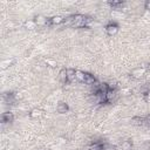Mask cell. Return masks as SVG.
<instances>
[{
    "mask_svg": "<svg viewBox=\"0 0 150 150\" xmlns=\"http://www.w3.org/2000/svg\"><path fill=\"white\" fill-rule=\"evenodd\" d=\"M74 23V15H68L64 18V21H63V26L64 27H71Z\"/></svg>",
    "mask_w": 150,
    "mask_h": 150,
    "instance_id": "cell-17",
    "label": "cell"
},
{
    "mask_svg": "<svg viewBox=\"0 0 150 150\" xmlns=\"http://www.w3.org/2000/svg\"><path fill=\"white\" fill-rule=\"evenodd\" d=\"M127 14L123 13L122 11H117V9H114L111 11V18L112 19H117V20H122V19H125Z\"/></svg>",
    "mask_w": 150,
    "mask_h": 150,
    "instance_id": "cell-12",
    "label": "cell"
},
{
    "mask_svg": "<svg viewBox=\"0 0 150 150\" xmlns=\"http://www.w3.org/2000/svg\"><path fill=\"white\" fill-rule=\"evenodd\" d=\"M43 62H45V64H47V66L50 67V68H56V67H57V62H56V60H54V59L47 57V59L43 60Z\"/></svg>",
    "mask_w": 150,
    "mask_h": 150,
    "instance_id": "cell-18",
    "label": "cell"
},
{
    "mask_svg": "<svg viewBox=\"0 0 150 150\" xmlns=\"http://www.w3.org/2000/svg\"><path fill=\"white\" fill-rule=\"evenodd\" d=\"M104 145L105 143H102V142H93L88 146V150H104Z\"/></svg>",
    "mask_w": 150,
    "mask_h": 150,
    "instance_id": "cell-11",
    "label": "cell"
},
{
    "mask_svg": "<svg viewBox=\"0 0 150 150\" xmlns=\"http://www.w3.org/2000/svg\"><path fill=\"white\" fill-rule=\"evenodd\" d=\"M75 80H76L75 69H73V68H67V82H68V83H73Z\"/></svg>",
    "mask_w": 150,
    "mask_h": 150,
    "instance_id": "cell-9",
    "label": "cell"
},
{
    "mask_svg": "<svg viewBox=\"0 0 150 150\" xmlns=\"http://www.w3.org/2000/svg\"><path fill=\"white\" fill-rule=\"evenodd\" d=\"M96 77L94 75H91L90 73H86V76H84V84H88V86H93L95 82H96Z\"/></svg>",
    "mask_w": 150,
    "mask_h": 150,
    "instance_id": "cell-10",
    "label": "cell"
},
{
    "mask_svg": "<svg viewBox=\"0 0 150 150\" xmlns=\"http://www.w3.org/2000/svg\"><path fill=\"white\" fill-rule=\"evenodd\" d=\"M28 115H29V117H30L32 120H38V118L42 117L43 110H41V109H39V108H34V109H32V110L29 111Z\"/></svg>",
    "mask_w": 150,
    "mask_h": 150,
    "instance_id": "cell-7",
    "label": "cell"
},
{
    "mask_svg": "<svg viewBox=\"0 0 150 150\" xmlns=\"http://www.w3.org/2000/svg\"><path fill=\"white\" fill-rule=\"evenodd\" d=\"M120 148H121V150H131L132 149V143L129 139H124L120 143Z\"/></svg>",
    "mask_w": 150,
    "mask_h": 150,
    "instance_id": "cell-15",
    "label": "cell"
},
{
    "mask_svg": "<svg viewBox=\"0 0 150 150\" xmlns=\"http://www.w3.org/2000/svg\"><path fill=\"white\" fill-rule=\"evenodd\" d=\"M34 21H35V23H36L38 26H40V27H45V26H47V23H48V19H47L45 15H41V14L36 15V16L34 18Z\"/></svg>",
    "mask_w": 150,
    "mask_h": 150,
    "instance_id": "cell-6",
    "label": "cell"
},
{
    "mask_svg": "<svg viewBox=\"0 0 150 150\" xmlns=\"http://www.w3.org/2000/svg\"><path fill=\"white\" fill-rule=\"evenodd\" d=\"M104 29H105L107 35H109V36H114V35H116V34L118 33L120 27H118V25L115 23V22H109V23L105 26Z\"/></svg>",
    "mask_w": 150,
    "mask_h": 150,
    "instance_id": "cell-3",
    "label": "cell"
},
{
    "mask_svg": "<svg viewBox=\"0 0 150 150\" xmlns=\"http://www.w3.org/2000/svg\"><path fill=\"white\" fill-rule=\"evenodd\" d=\"M14 120V115L12 111H5L1 114V123L5 124V123H12Z\"/></svg>",
    "mask_w": 150,
    "mask_h": 150,
    "instance_id": "cell-5",
    "label": "cell"
},
{
    "mask_svg": "<svg viewBox=\"0 0 150 150\" xmlns=\"http://www.w3.org/2000/svg\"><path fill=\"white\" fill-rule=\"evenodd\" d=\"M144 124L148 125V127H150V115L145 117V120H144Z\"/></svg>",
    "mask_w": 150,
    "mask_h": 150,
    "instance_id": "cell-23",
    "label": "cell"
},
{
    "mask_svg": "<svg viewBox=\"0 0 150 150\" xmlns=\"http://www.w3.org/2000/svg\"><path fill=\"white\" fill-rule=\"evenodd\" d=\"M145 73H146V69L145 68H143V67H136V68H134L130 71V76L132 79H135V80H139V79L144 77Z\"/></svg>",
    "mask_w": 150,
    "mask_h": 150,
    "instance_id": "cell-2",
    "label": "cell"
},
{
    "mask_svg": "<svg viewBox=\"0 0 150 150\" xmlns=\"http://www.w3.org/2000/svg\"><path fill=\"white\" fill-rule=\"evenodd\" d=\"M66 142H67V139H66L64 137H59V138H57V143H59V144H64Z\"/></svg>",
    "mask_w": 150,
    "mask_h": 150,
    "instance_id": "cell-22",
    "label": "cell"
},
{
    "mask_svg": "<svg viewBox=\"0 0 150 150\" xmlns=\"http://www.w3.org/2000/svg\"><path fill=\"white\" fill-rule=\"evenodd\" d=\"M64 21V18L62 15H54L50 19H48V25L49 26H59L62 25Z\"/></svg>",
    "mask_w": 150,
    "mask_h": 150,
    "instance_id": "cell-4",
    "label": "cell"
},
{
    "mask_svg": "<svg viewBox=\"0 0 150 150\" xmlns=\"http://www.w3.org/2000/svg\"><path fill=\"white\" fill-rule=\"evenodd\" d=\"M68 110H69V107H68V104L66 102H59L57 103L56 111L59 114H66V112H68Z\"/></svg>",
    "mask_w": 150,
    "mask_h": 150,
    "instance_id": "cell-8",
    "label": "cell"
},
{
    "mask_svg": "<svg viewBox=\"0 0 150 150\" xmlns=\"http://www.w3.org/2000/svg\"><path fill=\"white\" fill-rule=\"evenodd\" d=\"M144 9H146L148 12H150V0H148V1L144 2Z\"/></svg>",
    "mask_w": 150,
    "mask_h": 150,
    "instance_id": "cell-21",
    "label": "cell"
},
{
    "mask_svg": "<svg viewBox=\"0 0 150 150\" xmlns=\"http://www.w3.org/2000/svg\"><path fill=\"white\" fill-rule=\"evenodd\" d=\"M59 80L61 83H66L67 82V69H61L59 71V75H57Z\"/></svg>",
    "mask_w": 150,
    "mask_h": 150,
    "instance_id": "cell-16",
    "label": "cell"
},
{
    "mask_svg": "<svg viewBox=\"0 0 150 150\" xmlns=\"http://www.w3.org/2000/svg\"><path fill=\"white\" fill-rule=\"evenodd\" d=\"M23 28H26V29H29V30H33V29H35L36 28V23H35V21L34 20H26L25 22H23Z\"/></svg>",
    "mask_w": 150,
    "mask_h": 150,
    "instance_id": "cell-13",
    "label": "cell"
},
{
    "mask_svg": "<svg viewBox=\"0 0 150 150\" xmlns=\"http://www.w3.org/2000/svg\"><path fill=\"white\" fill-rule=\"evenodd\" d=\"M13 96H14V100H15V101H20V100L23 98V94H22L21 91H15V93H13Z\"/></svg>",
    "mask_w": 150,
    "mask_h": 150,
    "instance_id": "cell-20",
    "label": "cell"
},
{
    "mask_svg": "<svg viewBox=\"0 0 150 150\" xmlns=\"http://www.w3.org/2000/svg\"><path fill=\"white\" fill-rule=\"evenodd\" d=\"M13 63H14V59H13V57L6 59V60H2V61H1L0 67H1V69H7V68H9L11 66H13Z\"/></svg>",
    "mask_w": 150,
    "mask_h": 150,
    "instance_id": "cell-14",
    "label": "cell"
},
{
    "mask_svg": "<svg viewBox=\"0 0 150 150\" xmlns=\"http://www.w3.org/2000/svg\"><path fill=\"white\" fill-rule=\"evenodd\" d=\"M120 97V91L118 89H109L105 93V98H107V103H114L118 100Z\"/></svg>",
    "mask_w": 150,
    "mask_h": 150,
    "instance_id": "cell-1",
    "label": "cell"
},
{
    "mask_svg": "<svg viewBox=\"0 0 150 150\" xmlns=\"http://www.w3.org/2000/svg\"><path fill=\"white\" fill-rule=\"evenodd\" d=\"M75 76H76V80L79 82H84V76H86V73L80 70V69H76L75 70Z\"/></svg>",
    "mask_w": 150,
    "mask_h": 150,
    "instance_id": "cell-19",
    "label": "cell"
}]
</instances>
